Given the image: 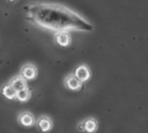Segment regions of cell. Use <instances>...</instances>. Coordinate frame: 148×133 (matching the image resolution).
Returning <instances> with one entry per match:
<instances>
[{
    "label": "cell",
    "instance_id": "1",
    "mask_svg": "<svg viewBox=\"0 0 148 133\" xmlns=\"http://www.w3.org/2000/svg\"><path fill=\"white\" fill-rule=\"evenodd\" d=\"M25 12L27 19L32 24L46 30L57 32L68 30L90 31L92 29L82 16L61 5L34 2L27 6Z\"/></svg>",
    "mask_w": 148,
    "mask_h": 133
},
{
    "label": "cell",
    "instance_id": "2",
    "mask_svg": "<svg viewBox=\"0 0 148 133\" xmlns=\"http://www.w3.org/2000/svg\"><path fill=\"white\" fill-rule=\"evenodd\" d=\"M21 76H23L27 81L29 80H34L37 76V68L35 65L32 64H25L22 68H21Z\"/></svg>",
    "mask_w": 148,
    "mask_h": 133
},
{
    "label": "cell",
    "instance_id": "3",
    "mask_svg": "<svg viewBox=\"0 0 148 133\" xmlns=\"http://www.w3.org/2000/svg\"><path fill=\"white\" fill-rule=\"evenodd\" d=\"M18 123L24 126V127H31L36 124V119L34 117V114L29 111H24L22 113H20L18 116Z\"/></svg>",
    "mask_w": 148,
    "mask_h": 133
},
{
    "label": "cell",
    "instance_id": "4",
    "mask_svg": "<svg viewBox=\"0 0 148 133\" xmlns=\"http://www.w3.org/2000/svg\"><path fill=\"white\" fill-rule=\"evenodd\" d=\"M65 86L69 89V90H73V91H76L81 88L82 86V82L74 75V74H69L66 76L65 79Z\"/></svg>",
    "mask_w": 148,
    "mask_h": 133
},
{
    "label": "cell",
    "instance_id": "5",
    "mask_svg": "<svg viewBox=\"0 0 148 133\" xmlns=\"http://www.w3.org/2000/svg\"><path fill=\"white\" fill-rule=\"evenodd\" d=\"M54 40L60 46H68L71 44V36L67 31H57L54 35Z\"/></svg>",
    "mask_w": 148,
    "mask_h": 133
},
{
    "label": "cell",
    "instance_id": "6",
    "mask_svg": "<svg viewBox=\"0 0 148 133\" xmlns=\"http://www.w3.org/2000/svg\"><path fill=\"white\" fill-rule=\"evenodd\" d=\"M74 75L81 81V82H86L89 77H90V71L88 68V66L86 65H80L76 67L75 72H74Z\"/></svg>",
    "mask_w": 148,
    "mask_h": 133
},
{
    "label": "cell",
    "instance_id": "7",
    "mask_svg": "<svg viewBox=\"0 0 148 133\" xmlns=\"http://www.w3.org/2000/svg\"><path fill=\"white\" fill-rule=\"evenodd\" d=\"M36 124H37L38 128H39L42 132H49V131H51V128H52V126H53L52 120H51L49 117H46V116L39 117V118L37 119V121H36Z\"/></svg>",
    "mask_w": 148,
    "mask_h": 133
},
{
    "label": "cell",
    "instance_id": "8",
    "mask_svg": "<svg viewBox=\"0 0 148 133\" xmlns=\"http://www.w3.org/2000/svg\"><path fill=\"white\" fill-rule=\"evenodd\" d=\"M9 83L12 84V87H13L16 91H17V90H21V89H24V88L28 87L27 80H25L23 76H21V75H17V76L13 77V79L9 81Z\"/></svg>",
    "mask_w": 148,
    "mask_h": 133
},
{
    "label": "cell",
    "instance_id": "9",
    "mask_svg": "<svg viewBox=\"0 0 148 133\" xmlns=\"http://www.w3.org/2000/svg\"><path fill=\"white\" fill-rule=\"evenodd\" d=\"M82 123H83V127H84V131H86V132H88V133H95V132L97 131L98 125H97L96 119H94V118H88V119L83 120Z\"/></svg>",
    "mask_w": 148,
    "mask_h": 133
},
{
    "label": "cell",
    "instance_id": "10",
    "mask_svg": "<svg viewBox=\"0 0 148 133\" xmlns=\"http://www.w3.org/2000/svg\"><path fill=\"white\" fill-rule=\"evenodd\" d=\"M1 94H2L6 98H8V99H14L15 96H16V90L12 87L10 83H7V84H5V86L2 87Z\"/></svg>",
    "mask_w": 148,
    "mask_h": 133
},
{
    "label": "cell",
    "instance_id": "11",
    "mask_svg": "<svg viewBox=\"0 0 148 133\" xmlns=\"http://www.w3.org/2000/svg\"><path fill=\"white\" fill-rule=\"evenodd\" d=\"M30 97H31V91L29 90L28 87L24 88V89L17 90L16 91V96H15V98L17 101H20V102H27V101L30 99Z\"/></svg>",
    "mask_w": 148,
    "mask_h": 133
},
{
    "label": "cell",
    "instance_id": "12",
    "mask_svg": "<svg viewBox=\"0 0 148 133\" xmlns=\"http://www.w3.org/2000/svg\"><path fill=\"white\" fill-rule=\"evenodd\" d=\"M77 130H79L80 132H83V131H84V127H83V123H82V121L77 125Z\"/></svg>",
    "mask_w": 148,
    "mask_h": 133
},
{
    "label": "cell",
    "instance_id": "13",
    "mask_svg": "<svg viewBox=\"0 0 148 133\" xmlns=\"http://www.w3.org/2000/svg\"><path fill=\"white\" fill-rule=\"evenodd\" d=\"M9 1H14V0H9Z\"/></svg>",
    "mask_w": 148,
    "mask_h": 133
}]
</instances>
